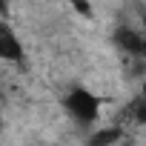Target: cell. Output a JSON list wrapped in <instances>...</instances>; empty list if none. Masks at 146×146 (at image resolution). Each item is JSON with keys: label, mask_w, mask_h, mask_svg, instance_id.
<instances>
[{"label": "cell", "mask_w": 146, "mask_h": 146, "mask_svg": "<svg viewBox=\"0 0 146 146\" xmlns=\"http://www.w3.org/2000/svg\"><path fill=\"white\" fill-rule=\"evenodd\" d=\"M129 117H132L137 126H146V95H140V98L129 106Z\"/></svg>", "instance_id": "cell-4"}, {"label": "cell", "mask_w": 146, "mask_h": 146, "mask_svg": "<svg viewBox=\"0 0 146 146\" xmlns=\"http://www.w3.org/2000/svg\"><path fill=\"white\" fill-rule=\"evenodd\" d=\"M120 137H123L120 129H100V132L92 135L89 140H92V143H115V140H120Z\"/></svg>", "instance_id": "cell-5"}, {"label": "cell", "mask_w": 146, "mask_h": 146, "mask_svg": "<svg viewBox=\"0 0 146 146\" xmlns=\"http://www.w3.org/2000/svg\"><path fill=\"white\" fill-rule=\"evenodd\" d=\"M112 40H115V46H117L123 54L143 57V40H140V29H132V26H117Z\"/></svg>", "instance_id": "cell-3"}, {"label": "cell", "mask_w": 146, "mask_h": 146, "mask_svg": "<svg viewBox=\"0 0 146 146\" xmlns=\"http://www.w3.org/2000/svg\"><path fill=\"white\" fill-rule=\"evenodd\" d=\"M66 3H72V9H75L78 15H92V6H89V0H66Z\"/></svg>", "instance_id": "cell-6"}, {"label": "cell", "mask_w": 146, "mask_h": 146, "mask_svg": "<svg viewBox=\"0 0 146 146\" xmlns=\"http://www.w3.org/2000/svg\"><path fill=\"white\" fill-rule=\"evenodd\" d=\"M140 40H143V57H146V15L140 20Z\"/></svg>", "instance_id": "cell-7"}, {"label": "cell", "mask_w": 146, "mask_h": 146, "mask_svg": "<svg viewBox=\"0 0 146 146\" xmlns=\"http://www.w3.org/2000/svg\"><path fill=\"white\" fill-rule=\"evenodd\" d=\"M23 57H26V46L20 35L15 32L12 23L0 20V63H23Z\"/></svg>", "instance_id": "cell-2"}, {"label": "cell", "mask_w": 146, "mask_h": 146, "mask_svg": "<svg viewBox=\"0 0 146 146\" xmlns=\"http://www.w3.org/2000/svg\"><path fill=\"white\" fill-rule=\"evenodd\" d=\"M63 109H66V115L75 120V123L92 126V123H98V117H100L103 98L95 95L89 86H72V89L63 95Z\"/></svg>", "instance_id": "cell-1"}, {"label": "cell", "mask_w": 146, "mask_h": 146, "mask_svg": "<svg viewBox=\"0 0 146 146\" xmlns=\"http://www.w3.org/2000/svg\"><path fill=\"white\" fill-rule=\"evenodd\" d=\"M0 132H3V112H0Z\"/></svg>", "instance_id": "cell-8"}]
</instances>
